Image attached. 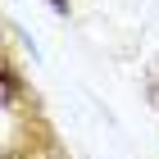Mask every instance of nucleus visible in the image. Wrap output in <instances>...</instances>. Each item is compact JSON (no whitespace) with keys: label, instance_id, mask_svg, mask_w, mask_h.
Masks as SVG:
<instances>
[{"label":"nucleus","instance_id":"f257e3e1","mask_svg":"<svg viewBox=\"0 0 159 159\" xmlns=\"http://www.w3.org/2000/svg\"><path fill=\"white\" fill-rule=\"evenodd\" d=\"M50 9H59V14H68V5H73V0H46Z\"/></svg>","mask_w":159,"mask_h":159}]
</instances>
